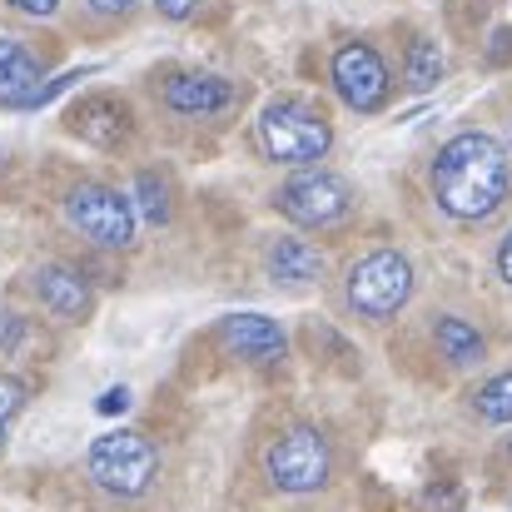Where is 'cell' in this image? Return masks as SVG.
<instances>
[{
	"label": "cell",
	"instance_id": "cell-10",
	"mask_svg": "<svg viewBox=\"0 0 512 512\" xmlns=\"http://www.w3.org/2000/svg\"><path fill=\"white\" fill-rule=\"evenodd\" d=\"M219 343H224L234 358L254 363V368L279 363L284 348H289L284 329H279L269 314H229V319H219Z\"/></svg>",
	"mask_w": 512,
	"mask_h": 512
},
{
	"label": "cell",
	"instance_id": "cell-8",
	"mask_svg": "<svg viewBox=\"0 0 512 512\" xmlns=\"http://www.w3.org/2000/svg\"><path fill=\"white\" fill-rule=\"evenodd\" d=\"M334 90L343 95V105L358 110V115L383 110L388 105V65H383V55L373 45H363V40L339 45V55H334Z\"/></svg>",
	"mask_w": 512,
	"mask_h": 512
},
{
	"label": "cell",
	"instance_id": "cell-6",
	"mask_svg": "<svg viewBox=\"0 0 512 512\" xmlns=\"http://www.w3.org/2000/svg\"><path fill=\"white\" fill-rule=\"evenodd\" d=\"M65 219L100 249H130L135 244V224H140L135 199L110 189V184H95V179H85V184H75L65 194Z\"/></svg>",
	"mask_w": 512,
	"mask_h": 512
},
{
	"label": "cell",
	"instance_id": "cell-20",
	"mask_svg": "<svg viewBox=\"0 0 512 512\" xmlns=\"http://www.w3.org/2000/svg\"><path fill=\"white\" fill-rule=\"evenodd\" d=\"M20 334H25L20 314H0V353H5V348H15V343H20Z\"/></svg>",
	"mask_w": 512,
	"mask_h": 512
},
{
	"label": "cell",
	"instance_id": "cell-9",
	"mask_svg": "<svg viewBox=\"0 0 512 512\" xmlns=\"http://www.w3.org/2000/svg\"><path fill=\"white\" fill-rule=\"evenodd\" d=\"M165 105L184 120H209V115H224L234 100H239V85L224 80V75H199V70H179L165 80Z\"/></svg>",
	"mask_w": 512,
	"mask_h": 512
},
{
	"label": "cell",
	"instance_id": "cell-5",
	"mask_svg": "<svg viewBox=\"0 0 512 512\" xmlns=\"http://www.w3.org/2000/svg\"><path fill=\"white\" fill-rule=\"evenodd\" d=\"M264 473L279 493H319L334 478V443L314 423H299L269 443Z\"/></svg>",
	"mask_w": 512,
	"mask_h": 512
},
{
	"label": "cell",
	"instance_id": "cell-22",
	"mask_svg": "<svg viewBox=\"0 0 512 512\" xmlns=\"http://www.w3.org/2000/svg\"><path fill=\"white\" fill-rule=\"evenodd\" d=\"M95 408H100V413H125V408H130V388H110Z\"/></svg>",
	"mask_w": 512,
	"mask_h": 512
},
{
	"label": "cell",
	"instance_id": "cell-17",
	"mask_svg": "<svg viewBox=\"0 0 512 512\" xmlns=\"http://www.w3.org/2000/svg\"><path fill=\"white\" fill-rule=\"evenodd\" d=\"M403 75H408V85H413V90H433V85L443 80V55H438V45L418 35V40L408 45V60H403Z\"/></svg>",
	"mask_w": 512,
	"mask_h": 512
},
{
	"label": "cell",
	"instance_id": "cell-18",
	"mask_svg": "<svg viewBox=\"0 0 512 512\" xmlns=\"http://www.w3.org/2000/svg\"><path fill=\"white\" fill-rule=\"evenodd\" d=\"M473 413H478L483 423H512V368L498 373V378H488V383L473 393Z\"/></svg>",
	"mask_w": 512,
	"mask_h": 512
},
{
	"label": "cell",
	"instance_id": "cell-24",
	"mask_svg": "<svg viewBox=\"0 0 512 512\" xmlns=\"http://www.w3.org/2000/svg\"><path fill=\"white\" fill-rule=\"evenodd\" d=\"M140 0H90V10H100V15H130Z\"/></svg>",
	"mask_w": 512,
	"mask_h": 512
},
{
	"label": "cell",
	"instance_id": "cell-3",
	"mask_svg": "<svg viewBox=\"0 0 512 512\" xmlns=\"http://www.w3.org/2000/svg\"><path fill=\"white\" fill-rule=\"evenodd\" d=\"M85 473L110 498H140V493H150V483L160 473V448L135 428H115V433H100L90 443Z\"/></svg>",
	"mask_w": 512,
	"mask_h": 512
},
{
	"label": "cell",
	"instance_id": "cell-7",
	"mask_svg": "<svg viewBox=\"0 0 512 512\" xmlns=\"http://www.w3.org/2000/svg\"><path fill=\"white\" fill-rule=\"evenodd\" d=\"M274 209L289 224H299V229H329V224L348 219L353 189H348V179H339V174H329V170H304V174H294L289 184L274 189Z\"/></svg>",
	"mask_w": 512,
	"mask_h": 512
},
{
	"label": "cell",
	"instance_id": "cell-12",
	"mask_svg": "<svg viewBox=\"0 0 512 512\" xmlns=\"http://www.w3.org/2000/svg\"><path fill=\"white\" fill-rule=\"evenodd\" d=\"M264 269H269V279H274V284L304 289V284H319V279H324V254H319L309 239L284 234V239H274V244H269Z\"/></svg>",
	"mask_w": 512,
	"mask_h": 512
},
{
	"label": "cell",
	"instance_id": "cell-25",
	"mask_svg": "<svg viewBox=\"0 0 512 512\" xmlns=\"http://www.w3.org/2000/svg\"><path fill=\"white\" fill-rule=\"evenodd\" d=\"M498 274H503V284H512V229L503 234V244H498Z\"/></svg>",
	"mask_w": 512,
	"mask_h": 512
},
{
	"label": "cell",
	"instance_id": "cell-21",
	"mask_svg": "<svg viewBox=\"0 0 512 512\" xmlns=\"http://www.w3.org/2000/svg\"><path fill=\"white\" fill-rule=\"evenodd\" d=\"M155 5H160V15H165V20H189L199 0H155Z\"/></svg>",
	"mask_w": 512,
	"mask_h": 512
},
{
	"label": "cell",
	"instance_id": "cell-19",
	"mask_svg": "<svg viewBox=\"0 0 512 512\" xmlns=\"http://www.w3.org/2000/svg\"><path fill=\"white\" fill-rule=\"evenodd\" d=\"M20 408H25V383L20 378H0V443H5L10 423L20 418Z\"/></svg>",
	"mask_w": 512,
	"mask_h": 512
},
{
	"label": "cell",
	"instance_id": "cell-23",
	"mask_svg": "<svg viewBox=\"0 0 512 512\" xmlns=\"http://www.w3.org/2000/svg\"><path fill=\"white\" fill-rule=\"evenodd\" d=\"M10 5H15V10H25V15H35V20H40V15H55V5H60V0H10Z\"/></svg>",
	"mask_w": 512,
	"mask_h": 512
},
{
	"label": "cell",
	"instance_id": "cell-4",
	"mask_svg": "<svg viewBox=\"0 0 512 512\" xmlns=\"http://www.w3.org/2000/svg\"><path fill=\"white\" fill-rule=\"evenodd\" d=\"M334 145L329 120L304 100H269L259 110V150L274 165H314Z\"/></svg>",
	"mask_w": 512,
	"mask_h": 512
},
{
	"label": "cell",
	"instance_id": "cell-13",
	"mask_svg": "<svg viewBox=\"0 0 512 512\" xmlns=\"http://www.w3.org/2000/svg\"><path fill=\"white\" fill-rule=\"evenodd\" d=\"M35 95H40V60L20 40L0 35V105L30 110Z\"/></svg>",
	"mask_w": 512,
	"mask_h": 512
},
{
	"label": "cell",
	"instance_id": "cell-1",
	"mask_svg": "<svg viewBox=\"0 0 512 512\" xmlns=\"http://www.w3.org/2000/svg\"><path fill=\"white\" fill-rule=\"evenodd\" d=\"M512 189V165H508V150L483 135V130H463L453 135L438 160H433V199L443 214L463 219V224H478L488 214L503 209Z\"/></svg>",
	"mask_w": 512,
	"mask_h": 512
},
{
	"label": "cell",
	"instance_id": "cell-15",
	"mask_svg": "<svg viewBox=\"0 0 512 512\" xmlns=\"http://www.w3.org/2000/svg\"><path fill=\"white\" fill-rule=\"evenodd\" d=\"M433 343H438V353H443V358H448L453 368L483 363V353H488V343H483V334H478L473 324L453 319V314H443V319L433 324Z\"/></svg>",
	"mask_w": 512,
	"mask_h": 512
},
{
	"label": "cell",
	"instance_id": "cell-11",
	"mask_svg": "<svg viewBox=\"0 0 512 512\" xmlns=\"http://www.w3.org/2000/svg\"><path fill=\"white\" fill-rule=\"evenodd\" d=\"M35 299L55 314V319H65V324H75V319H85L90 314V304H95V294H90V279L80 274V269H70V264H45V269H35Z\"/></svg>",
	"mask_w": 512,
	"mask_h": 512
},
{
	"label": "cell",
	"instance_id": "cell-2",
	"mask_svg": "<svg viewBox=\"0 0 512 512\" xmlns=\"http://www.w3.org/2000/svg\"><path fill=\"white\" fill-rule=\"evenodd\" d=\"M413 284H418V279H413L408 254H398V249H373V254H363V259L343 274V304H348L358 319L383 324V319H393V314L408 309Z\"/></svg>",
	"mask_w": 512,
	"mask_h": 512
},
{
	"label": "cell",
	"instance_id": "cell-14",
	"mask_svg": "<svg viewBox=\"0 0 512 512\" xmlns=\"http://www.w3.org/2000/svg\"><path fill=\"white\" fill-rule=\"evenodd\" d=\"M70 130H75L80 140H90V145L110 150V145H120V140L130 135V110H125V105H115V100H105V95H95V100L75 105Z\"/></svg>",
	"mask_w": 512,
	"mask_h": 512
},
{
	"label": "cell",
	"instance_id": "cell-16",
	"mask_svg": "<svg viewBox=\"0 0 512 512\" xmlns=\"http://www.w3.org/2000/svg\"><path fill=\"white\" fill-rule=\"evenodd\" d=\"M135 214L145 219V224H170V214H174V184H170V174H160V170H145L140 179H135Z\"/></svg>",
	"mask_w": 512,
	"mask_h": 512
}]
</instances>
